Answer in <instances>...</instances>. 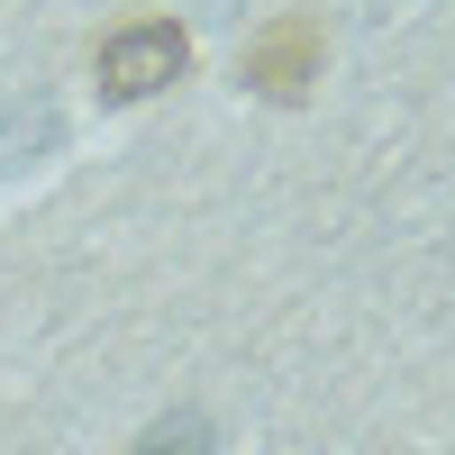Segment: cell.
Instances as JSON below:
<instances>
[{
	"label": "cell",
	"mask_w": 455,
	"mask_h": 455,
	"mask_svg": "<svg viewBox=\"0 0 455 455\" xmlns=\"http://www.w3.org/2000/svg\"><path fill=\"white\" fill-rule=\"evenodd\" d=\"M319 64H328V28L310 10H274L246 46H237V83L255 100H274V109H300L319 92Z\"/></svg>",
	"instance_id": "2"
},
{
	"label": "cell",
	"mask_w": 455,
	"mask_h": 455,
	"mask_svg": "<svg viewBox=\"0 0 455 455\" xmlns=\"http://www.w3.org/2000/svg\"><path fill=\"white\" fill-rule=\"evenodd\" d=\"M182 73H192V28L182 19H119L109 36H92V92L109 109H137L173 92Z\"/></svg>",
	"instance_id": "1"
},
{
	"label": "cell",
	"mask_w": 455,
	"mask_h": 455,
	"mask_svg": "<svg viewBox=\"0 0 455 455\" xmlns=\"http://www.w3.org/2000/svg\"><path fill=\"white\" fill-rule=\"evenodd\" d=\"M210 446H219V428L201 419V410H164V419L146 428L128 455H210Z\"/></svg>",
	"instance_id": "3"
}]
</instances>
